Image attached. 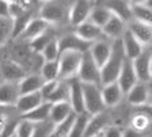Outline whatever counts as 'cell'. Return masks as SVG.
<instances>
[{
	"instance_id": "obj_1",
	"label": "cell",
	"mask_w": 152,
	"mask_h": 137,
	"mask_svg": "<svg viewBox=\"0 0 152 137\" xmlns=\"http://www.w3.org/2000/svg\"><path fill=\"white\" fill-rule=\"evenodd\" d=\"M124 60H125V53H124L121 39H114V42L111 44L110 56H109L106 64L99 69L101 84L106 86V84L117 82V77L121 71V67H122Z\"/></svg>"
},
{
	"instance_id": "obj_2",
	"label": "cell",
	"mask_w": 152,
	"mask_h": 137,
	"mask_svg": "<svg viewBox=\"0 0 152 137\" xmlns=\"http://www.w3.org/2000/svg\"><path fill=\"white\" fill-rule=\"evenodd\" d=\"M83 102H84V111L88 115H96L104 111V105L102 101L101 88L95 84L82 83Z\"/></svg>"
},
{
	"instance_id": "obj_3",
	"label": "cell",
	"mask_w": 152,
	"mask_h": 137,
	"mask_svg": "<svg viewBox=\"0 0 152 137\" xmlns=\"http://www.w3.org/2000/svg\"><path fill=\"white\" fill-rule=\"evenodd\" d=\"M69 7L63 1H45L39 10V18L49 23H61L68 19Z\"/></svg>"
},
{
	"instance_id": "obj_4",
	"label": "cell",
	"mask_w": 152,
	"mask_h": 137,
	"mask_svg": "<svg viewBox=\"0 0 152 137\" xmlns=\"http://www.w3.org/2000/svg\"><path fill=\"white\" fill-rule=\"evenodd\" d=\"M77 79L82 83L87 84H95L99 86L101 84V74H99V68L91 58L88 52L82 54V61H80L79 69H77Z\"/></svg>"
},
{
	"instance_id": "obj_5",
	"label": "cell",
	"mask_w": 152,
	"mask_h": 137,
	"mask_svg": "<svg viewBox=\"0 0 152 137\" xmlns=\"http://www.w3.org/2000/svg\"><path fill=\"white\" fill-rule=\"evenodd\" d=\"M58 77L61 79H71L77 75L80 61H82V53L77 52H64L58 56Z\"/></svg>"
},
{
	"instance_id": "obj_6",
	"label": "cell",
	"mask_w": 152,
	"mask_h": 137,
	"mask_svg": "<svg viewBox=\"0 0 152 137\" xmlns=\"http://www.w3.org/2000/svg\"><path fill=\"white\" fill-rule=\"evenodd\" d=\"M133 71L136 74L137 82L140 83H148L151 80V52H142L137 58L132 60Z\"/></svg>"
},
{
	"instance_id": "obj_7",
	"label": "cell",
	"mask_w": 152,
	"mask_h": 137,
	"mask_svg": "<svg viewBox=\"0 0 152 137\" xmlns=\"http://www.w3.org/2000/svg\"><path fill=\"white\" fill-rule=\"evenodd\" d=\"M58 53H64V52H77V53H86L91 48V42H86L80 39L76 34H68L58 39Z\"/></svg>"
},
{
	"instance_id": "obj_8",
	"label": "cell",
	"mask_w": 152,
	"mask_h": 137,
	"mask_svg": "<svg viewBox=\"0 0 152 137\" xmlns=\"http://www.w3.org/2000/svg\"><path fill=\"white\" fill-rule=\"evenodd\" d=\"M92 10V6L90 1L86 0H77L72 6L69 7V12H68V20L71 25L77 26L84 23L86 20H88L90 12Z\"/></svg>"
},
{
	"instance_id": "obj_9",
	"label": "cell",
	"mask_w": 152,
	"mask_h": 137,
	"mask_svg": "<svg viewBox=\"0 0 152 137\" xmlns=\"http://www.w3.org/2000/svg\"><path fill=\"white\" fill-rule=\"evenodd\" d=\"M68 91H69V105L75 114H83L84 111V102H83V91L82 82L76 76L71 77L68 83Z\"/></svg>"
},
{
	"instance_id": "obj_10",
	"label": "cell",
	"mask_w": 152,
	"mask_h": 137,
	"mask_svg": "<svg viewBox=\"0 0 152 137\" xmlns=\"http://www.w3.org/2000/svg\"><path fill=\"white\" fill-rule=\"evenodd\" d=\"M136 83H139V82H137L136 74H134V71H133L132 61L125 57L120 74H118V77H117V84L120 86L122 94H128V91Z\"/></svg>"
},
{
	"instance_id": "obj_11",
	"label": "cell",
	"mask_w": 152,
	"mask_h": 137,
	"mask_svg": "<svg viewBox=\"0 0 152 137\" xmlns=\"http://www.w3.org/2000/svg\"><path fill=\"white\" fill-rule=\"evenodd\" d=\"M120 39H121V44H122V49H124V53H125V57L129 58L130 61L137 58L140 54L144 52L142 45L140 44L128 30L124 31V34L121 35Z\"/></svg>"
},
{
	"instance_id": "obj_12",
	"label": "cell",
	"mask_w": 152,
	"mask_h": 137,
	"mask_svg": "<svg viewBox=\"0 0 152 137\" xmlns=\"http://www.w3.org/2000/svg\"><path fill=\"white\" fill-rule=\"evenodd\" d=\"M88 53L91 56V58L94 60V63L96 64V67L101 69L106 64V61H107L109 56L111 53V44H109L106 41L94 42L91 45V48H90Z\"/></svg>"
},
{
	"instance_id": "obj_13",
	"label": "cell",
	"mask_w": 152,
	"mask_h": 137,
	"mask_svg": "<svg viewBox=\"0 0 152 137\" xmlns=\"http://www.w3.org/2000/svg\"><path fill=\"white\" fill-rule=\"evenodd\" d=\"M102 6L106 7L111 12V15H115L124 22H130L133 20L132 11H130V1H124V0H113V1H104Z\"/></svg>"
},
{
	"instance_id": "obj_14",
	"label": "cell",
	"mask_w": 152,
	"mask_h": 137,
	"mask_svg": "<svg viewBox=\"0 0 152 137\" xmlns=\"http://www.w3.org/2000/svg\"><path fill=\"white\" fill-rule=\"evenodd\" d=\"M109 122H110L109 115L104 114V113L90 117L88 122H87V126H86L84 137H94L99 133H103L106 126H109Z\"/></svg>"
},
{
	"instance_id": "obj_15",
	"label": "cell",
	"mask_w": 152,
	"mask_h": 137,
	"mask_svg": "<svg viewBox=\"0 0 152 137\" xmlns=\"http://www.w3.org/2000/svg\"><path fill=\"white\" fill-rule=\"evenodd\" d=\"M128 31L141 45H147L151 42L152 38L151 25H145V23L137 22V20H130L129 26H128Z\"/></svg>"
},
{
	"instance_id": "obj_16",
	"label": "cell",
	"mask_w": 152,
	"mask_h": 137,
	"mask_svg": "<svg viewBox=\"0 0 152 137\" xmlns=\"http://www.w3.org/2000/svg\"><path fill=\"white\" fill-rule=\"evenodd\" d=\"M130 11H132V16L134 20L145 23V25H151V1H133V3H130Z\"/></svg>"
},
{
	"instance_id": "obj_17",
	"label": "cell",
	"mask_w": 152,
	"mask_h": 137,
	"mask_svg": "<svg viewBox=\"0 0 152 137\" xmlns=\"http://www.w3.org/2000/svg\"><path fill=\"white\" fill-rule=\"evenodd\" d=\"M44 83V79L39 75H28L23 77L19 83H16V87H18L19 95H27V94L38 93Z\"/></svg>"
},
{
	"instance_id": "obj_18",
	"label": "cell",
	"mask_w": 152,
	"mask_h": 137,
	"mask_svg": "<svg viewBox=\"0 0 152 137\" xmlns=\"http://www.w3.org/2000/svg\"><path fill=\"white\" fill-rule=\"evenodd\" d=\"M0 72L3 75L6 83H19L25 77V71L19 64L14 61H6L0 68Z\"/></svg>"
},
{
	"instance_id": "obj_19",
	"label": "cell",
	"mask_w": 152,
	"mask_h": 137,
	"mask_svg": "<svg viewBox=\"0 0 152 137\" xmlns=\"http://www.w3.org/2000/svg\"><path fill=\"white\" fill-rule=\"evenodd\" d=\"M44 102L42 101V96L38 93H33V94H27V95H19L18 101H16V110H18L20 114H26V113L31 111L33 109H35L37 106H39Z\"/></svg>"
},
{
	"instance_id": "obj_20",
	"label": "cell",
	"mask_w": 152,
	"mask_h": 137,
	"mask_svg": "<svg viewBox=\"0 0 152 137\" xmlns=\"http://www.w3.org/2000/svg\"><path fill=\"white\" fill-rule=\"evenodd\" d=\"M52 103L49 102H42L39 106H37L35 109H33L31 111L26 113L22 115V120L28 121L31 124H41V122L49 121V114H50Z\"/></svg>"
},
{
	"instance_id": "obj_21",
	"label": "cell",
	"mask_w": 152,
	"mask_h": 137,
	"mask_svg": "<svg viewBox=\"0 0 152 137\" xmlns=\"http://www.w3.org/2000/svg\"><path fill=\"white\" fill-rule=\"evenodd\" d=\"M48 23L45 20H42L41 18H34L28 22V25L26 26V29L23 30V33L19 35V38L22 39H28V41H33L37 37H39L41 34H44L48 30Z\"/></svg>"
},
{
	"instance_id": "obj_22",
	"label": "cell",
	"mask_w": 152,
	"mask_h": 137,
	"mask_svg": "<svg viewBox=\"0 0 152 137\" xmlns=\"http://www.w3.org/2000/svg\"><path fill=\"white\" fill-rule=\"evenodd\" d=\"M101 95H102V101H103L104 107L106 106H115L122 98V91H121L120 86L117 84V82L103 86V88L101 90Z\"/></svg>"
},
{
	"instance_id": "obj_23",
	"label": "cell",
	"mask_w": 152,
	"mask_h": 137,
	"mask_svg": "<svg viewBox=\"0 0 152 137\" xmlns=\"http://www.w3.org/2000/svg\"><path fill=\"white\" fill-rule=\"evenodd\" d=\"M72 113H73V110H72V107H71L69 102L54 103V105H52V109H50L49 121L56 126V125L61 124L63 121H65Z\"/></svg>"
},
{
	"instance_id": "obj_24",
	"label": "cell",
	"mask_w": 152,
	"mask_h": 137,
	"mask_svg": "<svg viewBox=\"0 0 152 137\" xmlns=\"http://www.w3.org/2000/svg\"><path fill=\"white\" fill-rule=\"evenodd\" d=\"M75 34L77 35L80 39H83V41L91 42L92 44V41H95V39L99 38L102 35V29H99L98 26L92 25L88 20H86L84 23H82V25H79L76 27Z\"/></svg>"
},
{
	"instance_id": "obj_25",
	"label": "cell",
	"mask_w": 152,
	"mask_h": 137,
	"mask_svg": "<svg viewBox=\"0 0 152 137\" xmlns=\"http://www.w3.org/2000/svg\"><path fill=\"white\" fill-rule=\"evenodd\" d=\"M124 31H125V22L117 18L115 15H111L110 19L106 22V25L102 27V33L113 39H120Z\"/></svg>"
},
{
	"instance_id": "obj_26",
	"label": "cell",
	"mask_w": 152,
	"mask_h": 137,
	"mask_svg": "<svg viewBox=\"0 0 152 137\" xmlns=\"http://www.w3.org/2000/svg\"><path fill=\"white\" fill-rule=\"evenodd\" d=\"M148 101V88L144 83H136L128 91V102L133 106H142Z\"/></svg>"
},
{
	"instance_id": "obj_27",
	"label": "cell",
	"mask_w": 152,
	"mask_h": 137,
	"mask_svg": "<svg viewBox=\"0 0 152 137\" xmlns=\"http://www.w3.org/2000/svg\"><path fill=\"white\" fill-rule=\"evenodd\" d=\"M19 98L18 87L14 83L0 84V106H15Z\"/></svg>"
},
{
	"instance_id": "obj_28",
	"label": "cell",
	"mask_w": 152,
	"mask_h": 137,
	"mask_svg": "<svg viewBox=\"0 0 152 137\" xmlns=\"http://www.w3.org/2000/svg\"><path fill=\"white\" fill-rule=\"evenodd\" d=\"M111 16V12L103 6H99V7H92L91 12H90V16H88V22H91L92 25L98 26L99 29H102L106 22L110 19Z\"/></svg>"
},
{
	"instance_id": "obj_29",
	"label": "cell",
	"mask_w": 152,
	"mask_h": 137,
	"mask_svg": "<svg viewBox=\"0 0 152 137\" xmlns=\"http://www.w3.org/2000/svg\"><path fill=\"white\" fill-rule=\"evenodd\" d=\"M90 117L87 113H83V114H76L75 120H73V124L69 129V133L66 137H84V132H86V126H87V122H88Z\"/></svg>"
},
{
	"instance_id": "obj_30",
	"label": "cell",
	"mask_w": 152,
	"mask_h": 137,
	"mask_svg": "<svg viewBox=\"0 0 152 137\" xmlns=\"http://www.w3.org/2000/svg\"><path fill=\"white\" fill-rule=\"evenodd\" d=\"M31 12L26 10L22 15L16 16L14 19H11V23H12V30H11V37L12 38H18L19 35L23 33V30L26 29V26L28 25V22L31 20Z\"/></svg>"
},
{
	"instance_id": "obj_31",
	"label": "cell",
	"mask_w": 152,
	"mask_h": 137,
	"mask_svg": "<svg viewBox=\"0 0 152 137\" xmlns=\"http://www.w3.org/2000/svg\"><path fill=\"white\" fill-rule=\"evenodd\" d=\"M39 76L44 82H53L58 79V61H46L42 65V71Z\"/></svg>"
},
{
	"instance_id": "obj_32",
	"label": "cell",
	"mask_w": 152,
	"mask_h": 137,
	"mask_svg": "<svg viewBox=\"0 0 152 137\" xmlns=\"http://www.w3.org/2000/svg\"><path fill=\"white\" fill-rule=\"evenodd\" d=\"M49 103L54 105V103H61V102H69V91H68V84L65 83H58V86L56 87V90L53 91V94L50 95Z\"/></svg>"
},
{
	"instance_id": "obj_33",
	"label": "cell",
	"mask_w": 152,
	"mask_h": 137,
	"mask_svg": "<svg viewBox=\"0 0 152 137\" xmlns=\"http://www.w3.org/2000/svg\"><path fill=\"white\" fill-rule=\"evenodd\" d=\"M53 39V37H52L50 33H48V30L44 33V34H41L39 37H37L35 39H33V41H30V48H31L33 52H35V53H42V50L45 49V46H46L49 42Z\"/></svg>"
},
{
	"instance_id": "obj_34",
	"label": "cell",
	"mask_w": 152,
	"mask_h": 137,
	"mask_svg": "<svg viewBox=\"0 0 152 137\" xmlns=\"http://www.w3.org/2000/svg\"><path fill=\"white\" fill-rule=\"evenodd\" d=\"M58 56H60V53H58V42H57V39L53 38L42 50V57L45 58V63H46V61H56L58 58Z\"/></svg>"
},
{
	"instance_id": "obj_35",
	"label": "cell",
	"mask_w": 152,
	"mask_h": 137,
	"mask_svg": "<svg viewBox=\"0 0 152 137\" xmlns=\"http://www.w3.org/2000/svg\"><path fill=\"white\" fill-rule=\"evenodd\" d=\"M33 133H34V124L25 121V120L18 121L14 136L15 137H31Z\"/></svg>"
},
{
	"instance_id": "obj_36",
	"label": "cell",
	"mask_w": 152,
	"mask_h": 137,
	"mask_svg": "<svg viewBox=\"0 0 152 137\" xmlns=\"http://www.w3.org/2000/svg\"><path fill=\"white\" fill-rule=\"evenodd\" d=\"M54 125L50 121H45L41 124L34 125V133L31 137H50L52 132H53Z\"/></svg>"
},
{
	"instance_id": "obj_37",
	"label": "cell",
	"mask_w": 152,
	"mask_h": 137,
	"mask_svg": "<svg viewBox=\"0 0 152 137\" xmlns=\"http://www.w3.org/2000/svg\"><path fill=\"white\" fill-rule=\"evenodd\" d=\"M11 30H12L11 19H0V48L11 37Z\"/></svg>"
},
{
	"instance_id": "obj_38",
	"label": "cell",
	"mask_w": 152,
	"mask_h": 137,
	"mask_svg": "<svg viewBox=\"0 0 152 137\" xmlns=\"http://www.w3.org/2000/svg\"><path fill=\"white\" fill-rule=\"evenodd\" d=\"M58 83H60L58 80H53V82H45V83L42 84L41 90H39V94H41L44 102L49 101V98H50V95L53 94L54 90H56V87L58 86Z\"/></svg>"
},
{
	"instance_id": "obj_39",
	"label": "cell",
	"mask_w": 152,
	"mask_h": 137,
	"mask_svg": "<svg viewBox=\"0 0 152 137\" xmlns=\"http://www.w3.org/2000/svg\"><path fill=\"white\" fill-rule=\"evenodd\" d=\"M8 10H10V19H14V18L22 15L25 12L26 7H23L22 1H8Z\"/></svg>"
},
{
	"instance_id": "obj_40",
	"label": "cell",
	"mask_w": 152,
	"mask_h": 137,
	"mask_svg": "<svg viewBox=\"0 0 152 137\" xmlns=\"http://www.w3.org/2000/svg\"><path fill=\"white\" fill-rule=\"evenodd\" d=\"M149 124V120L144 115H136L132 121V128L139 132H142V129H145Z\"/></svg>"
},
{
	"instance_id": "obj_41",
	"label": "cell",
	"mask_w": 152,
	"mask_h": 137,
	"mask_svg": "<svg viewBox=\"0 0 152 137\" xmlns=\"http://www.w3.org/2000/svg\"><path fill=\"white\" fill-rule=\"evenodd\" d=\"M18 121H7V124L0 129V137H12Z\"/></svg>"
},
{
	"instance_id": "obj_42",
	"label": "cell",
	"mask_w": 152,
	"mask_h": 137,
	"mask_svg": "<svg viewBox=\"0 0 152 137\" xmlns=\"http://www.w3.org/2000/svg\"><path fill=\"white\" fill-rule=\"evenodd\" d=\"M102 134L103 137H122V132L117 126H107Z\"/></svg>"
},
{
	"instance_id": "obj_43",
	"label": "cell",
	"mask_w": 152,
	"mask_h": 137,
	"mask_svg": "<svg viewBox=\"0 0 152 137\" xmlns=\"http://www.w3.org/2000/svg\"><path fill=\"white\" fill-rule=\"evenodd\" d=\"M0 19H10L8 1L6 0H0Z\"/></svg>"
},
{
	"instance_id": "obj_44",
	"label": "cell",
	"mask_w": 152,
	"mask_h": 137,
	"mask_svg": "<svg viewBox=\"0 0 152 137\" xmlns=\"http://www.w3.org/2000/svg\"><path fill=\"white\" fill-rule=\"evenodd\" d=\"M122 137H144V133L133 129V128H128L126 130L122 133Z\"/></svg>"
},
{
	"instance_id": "obj_45",
	"label": "cell",
	"mask_w": 152,
	"mask_h": 137,
	"mask_svg": "<svg viewBox=\"0 0 152 137\" xmlns=\"http://www.w3.org/2000/svg\"><path fill=\"white\" fill-rule=\"evenodd\" d=\"M7 121H8V120H7V118H6V115H4V113H1V111H0V129H1V128H3L4 125L7 124Z\"/></svg>"
},
{
	"instance_id": "obj_46",
	"label": "cell",
	"mask_w": 152,
	"mask_h": 137,
	"mask_svg": "<svg viewBox=\"0 0 152 137\" xmlns=\"http://www.w3.org/2000/svg\"><path fill=\"white\" fill-rule=\"evenodd\" d=\"M94 137H103V134L99 133V134H96V136H94Z\"/></svg>"
},
{
	"instance_id": "obj_47",
	"label": "cell",
	"mask_w": 152,
	"mask_h": 137,
	"mask_svg": "<svg viewBox=\"0 0 152 137\" xmlns=\"http://www.w3.org/2000/svg\"><path fill=\"white\" fill-rule=\"evenodd\" d=\"M12 137H15V136H12Z\"/></svg>"
}]
</instances>
